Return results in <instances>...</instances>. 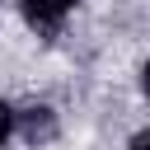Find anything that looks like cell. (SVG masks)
Here are the masks:
<instances>
[{
  "instance_id": "obj_3",
  "label": "cell",
  "mask_w": 150,
  "mask_h": 150,
  "mask_svg": "<svg viewBox=\"0 0 150 150\" xmlns=\"http://www.w3.org/2000/svg\"><path fill=\"white\" fill-rule=\"evenodd\" d=\"M19 131V108H9L5 98H0V150L9 145V136Z\"/></svg>"
},
{
  "instance_id": "obj_1",
  "label": "cell",
  "mask_w": 150,
  "mask_h": 150,
  "mask_svg": "<svg viewBox=\"0 0 150 150\" xmlns=\"http://www.w3.org/2000/svg\"><path fill=\"white\" fill-rule=\"evenodd\" d=\"M75 9H80V0H19L23 23H28V28H38V33H56Z\"/></svg>"
},
{
  "instance_id": "obj_4",
  "label": "cell",
  "mask_w": 150,
  "mask_h": 150,
  "mask_svg": "<svg viewBox=\"0 0 150 150\" xmlns=\"http://www.w3.org/2000/svg\"><path fill=\"white\" fill-rule=\"evenodd\" d=\"M127 150H150V127H145V131H136V136H131V145H127Z\"/></svg>"
},
{
  "instance_id": "obj_2",
  "label": "cell",
  "mask_w": 150,
  "mask_h": 150,
  "mask_svg": "<svg viewBox=\"0 0 150 150\" xmlns=\"http://www.w3.org/2000/svg\"><path fill=\"white\" fill-rule=\"evenodd\" d=\"M52 131H56V112H52L47 103L19 108V136H23V141H47Z\"/></svg>"
},
{
  "instance_id": "obj_5",
  "label": "cell",
  "mask_w": 150,
  "mask_h": 150,
  "mask_svg": "<svg viewBox=\"0 0 150 150\" xmlns=\"http://www.w3.org/2000/svg\"><path fill=\"white\" fill-rule=\"evenodd\" d=\"M141 94H145V103H150V61L141 66Z\"/></svg>"
}]
</instances>
